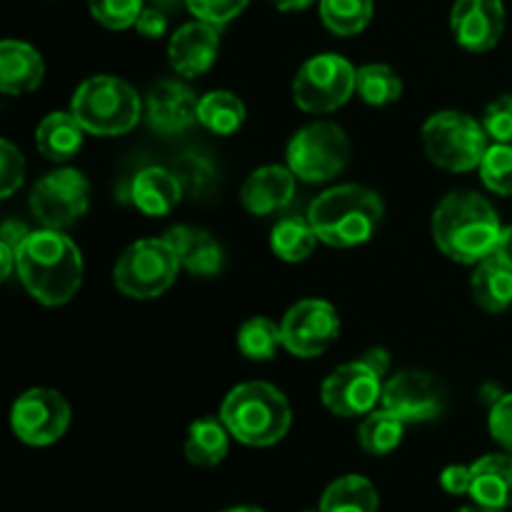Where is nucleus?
Masks as SVG:
<instances>
[{
	"mask_svg": "<svg viewBox=\"0 0 512 512\" xmlns=\"http://www.w3.org/2000/svg\"><path fill=\"white\" fill-rule=\"evenodd\" d=\"M15 273L30 298L58 308L73 300L83 285V253L63 230H33L20 245Z\"/></svg>",
	"mask_w": 512,
	"mask_h": 512,
	"instance_id": "nucleus-1",
	"label": "nucleus"
},
{
	"mask_svg": "<svg viewBox=\"0 0 512 512\" xmlns=\"http://www.w3.org/2000/svg\"><path fill=\"white\" fill-rule=\"evenodd\" d=\"M433 240L453 263L478 265L495 253L503 225L498 210L478 193H450L433 213Z\"/></svg>",
	"mask_w": 512,
	"mask_h": 512,
	"instance_id": "nucleus-2",
	"label": "nucleus"
},
{
	"mask_svg": "<svg viewBox=\"0 0 512 512\" xmlns=\"http://www.w3.org/2000/svg\"><path fill=\"white\" fill-rule=\"evenodd\" d=\"M383 215V198L358 183L328 188L308 208V218L320 243L330 248H358L368 243L383 223Z\"/></svg>",
	"mask_w": 512,
	"mask_h": 512,
	"instance_id": "nucleus-3",
	"label": "nucleus"
},
{
	"mask_svg": "<svg viewBox=\"0 0 512 512\" xmlns=\"http://www.w3.org/2000/svg\"><path fill=\"white\" fill-rule=\"evenodd\" d=\"M220 420L238 443L248 448H270L288 435L293 408L283 390L263 380L240 383L225 395Z\"/></svg>",
	"mask_w": 512,
	"mask_h": 512,
	"instance_id": "nucleus-4",
	"label": "nucleus"
},
{
	"mask_svg": "<svg viewBox=\"0 0 512 512\" xmlns=\"http://www.w3.org/2000/svg\"><path fill=\"white\" fill-rule=\"evenodd\" d=\"M70 113L80 120L85 133L118 138L140 123L143 103L130 83L115 75H93L78 85L70 100Z\"/></svg>",
	"mask_w": 512,
	"mask_h": 512,
	"instance_id": "nucleus-5",
	"label": "nucleus"
},
{
	"mask_svg": "<svg viewBox=\"0 0 512 512\" xmlns=\"http://www.w3.org/2000/svg\"><path fill=\"white\" fill-rule=\"evenodd\" d=\"M420 138L430 163L448 173H470L480 168L490 148L483 123L460 110H440L430 115Z\"/></svg>",
	"mask_w": 512,
	"mask_h": 512,
	"instance_id": "nucleus-6",
	"label": "nucleus"
},
{
	"mask_svg": "<svg viewBox=\"0 0 512 512\" xmlns=\"http://www.w3.org/2000/svg\"><path fill=\"white\" fill-rule=\"evenodd\" d=\"M180 270V260L165 238L135 240L120 253L113 268V283L133 300H155L168 293Z\"/></svg>",
	"mask_w": 512,
	"mask_h": 512,
	"instance_id": "nucleus-7",
	"label": "nucleus"
},
{
	"mask_svg": "<svg viewBox=\"0 0 512 512\" xmlns=\"http://www.w3.org/2000/svg\"><path fill=\"white\" fill-rule=\"evenodd\" d=\"M285 160L295 178L303 183H328L348 168L350 140L340 125L318 120L290 138Z\"/></svg>",
	"mask_w": 512,
	"mask_h": 512,
	"instance_id": "nucleus-8",
	"label": "nucleus"
},
{
	"mask_svg": "<svg viewBox=\"0 0 512 512\" xmlns=\"http://www.w3.org/2000/svg\"><path fill=\"white\" fill-rule=\"evenodd\" d=\"M358 68L338 53L313 55L293 78V100L303 113L325 115L343 108L355 95Z\"/></svg>",
	"mask_w": 512,
	"mask_h": 512,
	"instance_id": "nucleus-9",
	"label": "nucleus"
},
{
	"mask_svg": "<svg viewBox=\"0 0 512 512\" xmlns=\"http://www.w3.org/2000/svg\"><path fill=\"white\" fill-rule=\"evenodd\" d=\"M90 208V183L80 170L58 168L45 173L30 190V213L43 228L68 230Z\"/></svg>",
	"mask_w": 512,
	"mask_h": 512,
	"instance_id": "nucleus-10",
	"label": "nucleus"
},
{
	"mask_svg": "<svg viewBox=\"0 0 512 512\" xmlns=\"http://www.w3.org/2000/svg\"><path fill=\"white\" fill-rule=\"evenodd\" d=\"M10 428L15 438L30 448L55 445L70 428L68 400L53 388L25 390L10 408Z\"/></svg>",
	"mask_w": 512,
	"mask_h": 512,
	"instance_id": "nucleus-11",
	"label": "nucleus"
},
{
	"mask_svg": "<svg viewBox=\"0 0 512 512\" xmlns=\"http://www.w3.org/2000/svg\"><path fill=\"white\" fill-rule=\"evenodd\" d=\"M283 348L303 360L320 358L340 335V315L333 303L320 298H308L295 303L285 313Z\"/></svg>",
	"mask_w": 512,
	"mask_h": 512,
	"instance_id": "nucleus-12",
	"label": "nucleus"
},
{
	"mask_svg": "<svg viewBox=\"0 0 512 512\" xmlns=\"http://www.w3.org/2000/svg\"><path fill=\"white\" fill-rule=\"evenodd\" d=\"M383 378L363 360L335 368L320 385V400L338 418H360L383 403Z\"/></svg>",
	"mask_w": 512,
	"mask_h": 512,
	"instance_id": "nucleus-13",
	"label": "nucleus"
},
{
	"mask_svg": "<svg viewBox=\"0 0 512 512\" xmlns=\"http://www.w3.org/2000/svg\"><path fill=\"white\" fill-rule=\"evenodd\" d=\"M445 388L438 378L423 370H403L385 380L383 408L398 415L405 425L430 423L440 418L445 410Z\"/></svg>",
	"mask_w": 512,
	"mask_h": 512,
	"instance_id": "nucleus-14",
	"label": "nucleus"
},
{
	"mask_svg": "<svg viewBox=\"0 0 512 512\" xmlns=\"http://www.w3.org/2000/svg\"><path fill=\"white\" fill-rule=\"evenodd\" d=\"M450 30L460 48L488 53L505 33L503 0H455L450 10Z\"/></svg>",
	"mask_w": 512,
	"mask_h": 512,
	"instance_id": "nucleus-15",
	"label": "nucleus"
},
{
	"mask_svg": "<svg viewBox=\"0 0 512 512\" xmlns=\"http://www.w3.org/2000/svg\"><path fill=\"white\" fill-rule=\"evenodd\" d=\"M198 103L200 98L180 80H160L145 98V123L158 135L185 133L198 123Z\"/></svg>",
	"mask_w": 512,
	"mask_h": 512,
	"instance_id": "nucleus-16",
	"label": "nucleus"
},
{
	"mask_svg": "<svg viewBox=\"0 0 512 512\" xmlns=\"http://www.w3.org/2000/svg\"><path fill=\"white\" fill-rule=\"evenodd\" d=\"M220 50V30L218 25H210L205 20L185 23L170 35L168 60L170 68L183 78H198L205 75L215 65Z\"/></svg>",
	"mask_w": 512,
	"mask_h": 512,
	"instance_id": "nucleus-17",
	"label": "nucleus"
},
{
	"mask_svg": "<svg viewBox=\"0 0 512 512\" xmlns=\"http://www.w3.org/2000/svg\"><path fill=\"white\" fill-rule=\"evenodd\" d=\"M295 178L288 165H263L245 178L240 188V203L250 215H273L288 208L295 195Z\"/></svg>",
	"mask_w": 512,
	"mask_h": 512,
	"instance_id": "nucleus-18",
	"label": "nucleus"
},
{
	"mask_svg": "<svg viewBox=\"0 0 512 512\" xmlns=\"http://www.w3.org/2000/svg\"><path fill=\"white\" fill-rule=\"evenodd\" d=\"M163 238L168 240V245L178 255L180 268L188 270L190 275L213 278L223 270V245L208 230L195 228V225H173L170 230H165Z\"/></svg>",
	"mask_w": 512,
	"mask_h": 512,
	"instance_id": "nucleus-19",
	"label": "nucleus"
},
{
	"mask_svg": "<svg viewBox=\"0 0 512 512\" xmlns=\"http://www.w3.org/2000/svg\"><path fill=\"white\" fill-rule=\"evenodd\" d=\"M185 198L178 175L170 168L148 165L130 180V200L148 218H165Z\"/></svg>",
	"mask_w": 512,
	"mask_h": 512,
	"instance_id": "nucleus-20",
	"label": "nucleus"
},
{
	"mask_svg": "<svg viewBox=\"0 0 512 512\" xmlns=\"http://www.w3.org/2000/svg\"><path fill=\"white\" fill-rule=\"evenodd\" d=\"M470 500L485 508H512V453L483 455L470 465Z\"/></svg>",
	"mask_w": 512,
	"mask_h": 512,
	"instance_id": "nucleus-21",
	"label": "nucleus"
},
{
	"mask_svg": "<svg viewBox=\"0 0 512 512\" xmlns=\"http://www.w3.org/2000/svg\"><path fill=\"white\" fill-rule=\"evenodd\" d=\"M45 78L43 55L23 40L0 43V90L5 95H23L38 88Z\"/></svg>",
	"mask_w": 512,
	"mask_h": 512,
	"instance_id": "nucleus-22",
	"label": "nucleus"
},
{
	"mask_svg": "<svg viewBox=\"0 0 512 512\" xmlns=\"http://www.w3.org/2000/svg\"><path fill=\"white\" fill-rule=\"evenodd\" d=\"M85 128L73 113L55 110L40 120L35 130V148L40 155H45L53 163H68L83 148Z\"/></svg>",
	"mask_w": 512,
	"mask_h": 512,
	"instance_id": "nucleus-23",
	"label": "nucleus"
},
{
	"mask_svg": "<svg viewBox=\"0 0 512 512\" xmlns=\"http://www.w3.org/2000/svg\"><path fill=\"white\" fill-rule=\"evenodd\" d=\"M470 293L478 308L485 313H505L512 305V265L490 255L475 265L470 278Z\"/></svg>",
	"mask_w": 512,
	"mask_h": 512,
	"instance_id": "nucleus-24",
	"label": "nucleus"
},
{
	"mask_svg": "<svg viewBox=\"0 0 512 512\" xmlns=\"http://www.w3.org/2000/svg\"><path fill=\"white\" fill-rule=\"evenodd\" d=\"M230 430L220 418H198L185 435V458L195 468H215L230 450Z\"/></svg>",
	"mask_w": 512,
	"mask_h": 512,
	"instance_id": "nucleus-25",
	"label": "nucleus"
},
{
	"mask_svg": "<svg viewBox=\"0 0 512 512\" xmlns=\"http://www.w3.org/2000/svg\"><path fill=\"white\" fill-rule=\"evenodd\" d=\"M320 512H378L380 495L365 475H343L320 495Z\"/></svg>",
	"mask_w": 512,
	"mask_h": 512,
	"instance_id": "nucleus-26",
	"label": "nucleus"
},
{
	"mask_svg": "<svg viewBox=\"0 0 512 512\" xmlns=\"http://www.w3.org/2000/svg\"><path fill=\"white\" fill-rule=\"evenodd\" d=\"M318 233H315L313 223L308 215H288V218L278 220L270 233V248H273L275 258L285 260V263H303L313 255L315 245H318Z\"/></svg>",
	"mask_w": 512,
	"mask_h": 512,
	"instance_id": "nucleus-27",
	"label": "nucleus"
},
{
	"mask_svg": "<svg viewBox=\"0 0 512 512\" xmlns=\"http://www.w3.org/2000/svg\"><path fill=\"white\" fill-rule=\"evenodd\" d=\"M245 103L230 90H210L198 103V123L213 135H233L245 123Z\"/></svg>",
	"mask_w": 512,
	"mask_h": 512,
	"instance_id": "nucleus-28",
	"label": "nucleus"
},
{
	"mask_svg": "<svg viewBox=\"0 0 512 512\" xmlns=\"http://www.w3.org/2000/svg\"><path fill=\"white\" fill-rule=\"evenodd\" d=\"M403 435H405L403 420L380 405V408H375L373 413L365 415L363 423H360L358 443L368 455H373V458H383V455H390L393 450L400 448Z\"/></svg>",
	"mask_w": 512,
	"mask_h": 512,
	"instance_id": "nucleus-29",
	"label": "nucleus"
},
{
	"mask_svg": "<svg viewBox=\"0 0 512 512\" xmlns=\"http://www.w3.org/2000/svg\"><path fill=\"white\" fill-rule=\"evenodd\" d=\"M355 93L368 105L383 108L403 98V78L398 70L385 63L360 65L355 75Z\"/></svg>",
	"mask_w": 512,
	"mask_h": 512,
	"instance_id": "nucleus-30",
	"label": "nucleus"
},
{
	"mask_svg": "<svg viewBox=\"0 0 512 512\" xmlns=\"http://www.w3.org/2000/svg\"><path fill=\"white\" fill-rule=\"evenodd\" d=\"M278 348H283V328L265 315L245 320L238 330V350L248 360L265 363L273 360Z\"/></svg>",
	"mask_w": 512,
	"mask_h": 512,
	"instance_id": "nucleus-31",
	"label": "nucleus"
},
{
	"mask_svg": "<svg viewBox=\"0 0 512 512\" xmlns=\"http://www.w3.org/2000/svg\"><path fill=\"white\" fill-rule=\"evenodd\" d=\"M320 20L340 38H350L373 20V0H320Z\"/></svg>",
	"mask_w": 512,
	"mask_h": 512,
	"instance_id": "nucleus-32",
	"label": "nucleus"
},
{
	"mask_svg": "<svg viewBox=\"0 0 512 512\" xmlns=\"http://www.w3.org/2000/svg\"><path fill=\"white\" fill-rule=\"evenodd\" d=\"M480 180L495 195H512V145L493 143L480 163Z\"/></svg>",
	"mask_w": 512,
	"mask_h": 512,
	"instance_id": "nucleus-33",
	"label": "nucleus"
},
{
	"mask_svg": "<svg viewBox=\"0 0 512 512\" xmlns=\"http://www.w3.org/2000/svg\"><path fill=\"white\" fill-rule=\"evenodd\" d=\"M175 175H178L180 185H183L185 195H200L210 188V183L215 180V165L208 155L203 153H183L180 158H175V163L170 165Z\"/></svg>",
	"mask_w": 512,
	"mask_h": 512,
	"instance_id": "nucleus-34",
	"label": "nucleus"
},
{
	"mask_svg": "<svg viewBox=\"0 0 512 512\" xmlns=\"http://www.w3.org/2000/svg\"><path fill=\"white\" fill-rule=\"evenodd\" d=\"M90 15L100 25L110 30L135 28L140 13H143V0H88Z\"/></svg>",
	"mask_w": 512,
	"mask_h": 512,
	"instance_id": "nucleus-35",
	"label": "nucleus"
},
{
	"mask_svg": "<svg viewBox=\"0 0 512 512\" xmlns=\"http://www.w3.org/2000/svg\"><path fill=\"white\" fill-rule=\"evenodd\" d=\"M248 3L250 0H185L195 20H205V23L218 25V28L238 18L248 8Z\"/></svg>",
	"mask_w": 512,
	"mask_h": 512,
	"instance_id": "nucleus-36",
	"label": "nucleus"
},
{
	"mask_svg": "<svg viewBox=\"0 0 512 512\" xmlns=\"http://www.w3.org/2000/svg\"><path fill=\"white\" fill-rule=\"evenodd\" d=\"M483 128L493 143H510L512 145V95H500L485 108Z\"/></svg>",
	"mask_w": 512,
	"mask_h": 512,
	"instance_id": "nucleus-37",
	"label": "nucleus"
},
{
	"mask_svg": "<svg viewBox=\"0 0 512 512\" xmlns=\"http://www.w3.org/2000/svg\"><path fill=\"white\" fill-rule=\"evenodd\" d=\"M25 158L8 138L0 140V198H10L23 185Z\"/></svg>",
	"mask_w": 512,
	"mask_h": 512,
	"instance_id": "nucleus-38",
	"label": "nucleus"
},
{
	"mask_svg": "<svg viewBox=\"0 0 512 512\" xmlns=\"http://www.w3.org/2000/svg\"><path fill=\"white\" fill-rule=\"evenodd\" d=\"M33 230L25 228L20 220H5L0 228V278H10L18 263V250Z\"/></svg>",
	"mask_w": 512,
	"mask_h": 512,
	"instance_id": "nucleus-39",
	"label": "nucleus"
},
{
	"mask_svg": "<svg viewBox=\"0 0 512 512\" xmlns=\"http://www.w3.org/2000/svg\"><path fill=\"white\" fill-rule=\"evenodd\" d=\"M488 430L490 435H493L495 443H498L505 453H512V393L500 395V398L490 405Z\"/></svg>",
	"mask_w": 512,
	"mask_h": 512,
	"instance_id": "nucleus-40",
	"label": "nucleus"
},
{
	"mask_svg": "<svg viewBox=\"0 0 512 512\" xmlns=\"http://www.w3.org/2000/svg\"><path fill=\"white\" fill-rule=\"evenodd\" d=\"M470 480H473L470 465L455 463L440 473V488L448 495H470Z\"/></svg>",
	"mask_w": 512,
	"mask_h": 512,
	"instance_id": "nucleus-41",
	"label": "nucleus"
},
{
	"mask_svg": "<svg viewBox=\"0 0 512 512\" xmlns=\"http://www.w3.org/2000/svg\"><path fill=\"white\" fill-rule=\"evenodd\" d=\"M135 30H138V33L143 35V38L158 40V38H163L165 30H168V18H165L163 10L143 8V13H140L138 23H135Z\"/></svg>",
	"mask_w": 512,
	"mask_h": 512,
	"instance_id": "nucleus-42",
	"label": "nucleus"
},
{
	"mask_svg": "<svg viewBox=\"0 0 512 512\" xmlns=\"http://www.w3.org/2000/svg\"><path fill=\"white\" fill-rule=\"evenodd\" d=\"M360 360H363L368 368H373L380 378H385V375L390 373V365H393V358H390V353L385 348H368L360 355Z\"/></svg>",
	"mask_w": 512,
	"mask_h": 512,
	"instance_id": "nucleus-43",
	"label": "nucleus"
},
{
	"mask_svg": "<svg viewBox=\"0 0 512 512\" xmlns=\"http://www.w3.org/2000/svg\"><path fill=\"white\" fill-rule=\"evenodd\" d=\"M495 258H500L503 263L512 265V225H505L503 233H500L498 245H495Z\"/></svg>",
	"mask_w": 512,
	"mask_h": 512,
	"instance_id": "nucleus-44",
	"label": "nucleus"
},
{
	"mask_svg": "<svg viewBox=\"0 0 512 512\" xmlns=\"http://www.w3.org/2000/svg\"><path fill=\"white\" fill-rule=\"evenodd\" d=\"M278 10H305L315 3V0H270Z\"/></svg>",
	"mask_w": 512,
	"mask_h": 512,
	"instance_id": "nucleus-45",
	"label": "nucleus"
},
{
	"mask_svg": "<svg viewBox=\"0 0 512 512\" xmlns=\"http://www.w3.org/2000/svg\"><path fill=\"white\" fill-rule=\"evenodd\" d=\"M220 512H265V510L258 508V505H233V508H225Z\"/></svg>",
	"mask_w": 512,
	"mask_h": 512,
	"instance_id": "nucleus-46",
	"label": "nucleus"
},
{
	"mask_svg": "<svg viewBox=\"0 0 512 512\" xmlns=\"http://www.w3.org/2000/svg\"><path fill=\"white\" fill-rule=\"evenodd\" d=\"M455 512H505V510L485 508V505H478V503H473V505H468V508H460V510H455Z\"/></svg>",
	"mask_w": 512,
	"mask_h": 512,
	"instance_id": "nucleus-47",
	"label": "nucleus"
},
{
	"mask_svg": "<svg viewBox=\"0 0 512 512\" xmlns=\"http://www.w3.org/2000/svg\"><path fill=\"white\" fill-rule=\"evenodd\" d=\"M303 512H320V510H303Z\"/></svg>",
	"mask_w": 512,
	"mask_h": 512,
	"instance_id": "nucleus-48",
	"label": "nucleus"
}]
</instances>
